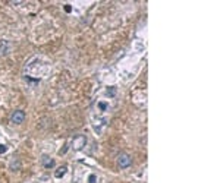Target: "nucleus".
<instances>
[{"mask_svg": "<svg viewBox=\"0 0 220 183\" xmlns=\"http://www.w3.org/2000/svg\"><path fill=\"white\" fill-rule=\"evenodd\" d=\"M116 160H118V166L120 167V168H128V167H131V164H132V157H131L129 154H126V152L118 154Z\"/></svg>", "mask_w": 220, "mask_h": 183, "instance_id": "nucleus-1", "label": "nucleus"}, {"mask_svg": "<svg viewBox=\"0 0 220 183\" xmlns=\"http://www.w3.org/2000/svg\"><path fill=\"white\" fill-rule=\"evenodd\" d=\"M25 117H26L25 113H24L22 110H15V111L10 113L9 120H10V123H13V125H22L24 120H25Z\"/></svg>", "mask_w": 220, "mask_h": 183, "instance_id": "nucleus-2", "label": "nucleus"}, {"mask_svg": "<svg viewBox=\"0 0 220 183\" xmlns=\"http://www.w3.org/2000/svg\"><path fill=\"white\" fill-rule=\"evenodd\" d=\"M85 144H87V136H84V135H76V136H74V139H72V148L75 151H79L85 147Z\"/></svg>", "mask_w": 220, "mask_h": 183, "instance_id": "nucleus-3", "label": "nucleus"}, {"mask_svg": "<svg viewBox=\"0 0 220 183\" xmlns=\"http://www.w3.org/2000/svg\"><path fill=\"white\" fill-rule=\"evenodd\" d=\"M41 164H43V167H46V168H53V167H54V160L51 157H49V155H43Z\"/></svg>", "mask_w": 220, "mask_h": 183, "instance_id": "nucleus-4", "label": "nucleus"}, {"mask_svg": "<svg viewBox=\"0 0 220 183\" xmlns=\"http://www.w3.org/2000/svg\"><path fill=\"white\" fill-rule=\"evenodd\" d=\"M9 49H10V46H9V41H0V54H8L9 53Z\"/></svg>", "mask_w": 220, "mask_h": 183, "instance_id": "nucleus-5", "label": "nucleus"}, {"mask_svg": "<svg viewBox=\"0 0 220 183\" xmlns=\"http://www.w3.org/2000/svg\"><path fill=\"white\" fill-rule=\"evenodd\" d=\"M66 170H68V167H66V166L59 167V168L54 171V177H56V179H60V177H63V176L66 175Z\"/></svg>", "mask_w": 220, "mask_h": 183, "instance_id": "nucleus-6", "label": "nucleus"}, {"mask_svg": "<svg viewBox=\"0 0 220 183\" xmlns=\"http://www.w3.org/2000/svg\"><path fill=\"white\" fill-rule=\"evenodd\" d=\"M106 94H107L109 97H113V95L116 94V88H115V86H110V90H107V91H106Z\"/></svg>", "mask_w": 220, "mask_h": 183, "instance_id": "nucleus-7", "label": "nucleus"}, {"mask_svg": "<svg viewBox=\"0 0 220 183\" xmlns=\"http://www.w3.org/2000/svg\"><path fill=\"white\" fill-rule=\"evenodd\" d=\"M88 183H97V176L90 175V177H88Z\"/></svg>", "mask_w": 220, "mask_h": 183, "instance_id": "nucleus-8", "label": "nucleus"}, {"mask_svg": "<svg viewBox=\"0 0 220 183\" xmlns=\"http://www.w3.org/2000/svg\"><path fill=\"white\" fill-rule=\"evenodd\" d=\"M8 151V145H0V154H5Z\"/></svg>", "mask_w": 220, "mask_h": 183, "instance_id": "nucleus-9", "label": "nucleus"}, {"mask_svg": "<svg viewBox=\"0 0 220 183\" xmlns=\"http://www.w3.org/2000/svg\"><path fill=\"white\" fill-rule=\"evenodd\" d=\"M100 107L104 110V108H107V104H106V103H100Z\"/></svg>", "mask_w": 220, "mask_h": 183, "instance_id": "nucleus-10", "label": "nucleus"}]
</instances>
